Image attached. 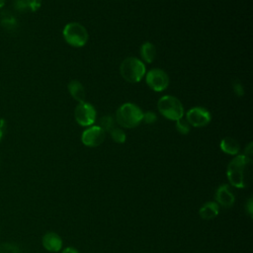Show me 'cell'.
<instances>
[{"instance_id": "1", "label": "cell", "mask_w": 253, "mask_h": 253, "mask_svg": "<svg viewBox=\"0 0 253 253\" xmlns=\"http://www.w3.org/2000/svg\"><path fill=\"white\" fill-rule=\"evenodd\" d=\"M251 164V159L245 155H237L227 166L226 174L229 183L235 188H245V172L247 167Z\"/></svg>"}, {"instance_id": "2", "label": "cell", "mask_w": 253, "mask_h": 253, "mask_svg": "<svg viewBox=\"0 0 253 253\" xmlns=\"http://www.w3.org/2000/svg\"><path fill=\"white\" fill-rule=\"evenodd\" d=\"M116 117L118 123L122 126L131 128L139 125V123L142 121L143 113L136 105L126 103L117 110Z\"/></svg>"}, {"instance_id": "3", "label": "cell", "mask_w": 253, "mask_h": 253, "mask_svg": "<svg viewBox=\"0 0 253 253\" xmlns=\"http://www.w3.org/2000/svg\"><path fill=\"white\" fill-rule=\"evenodd\" d=\"M120 72L127 82L136 83L142 79L145 73V66L141 60L135 57H127L122 62Z\"/></svg>"}, {"instance_id": "4", "label": "cell", "mask_w": 253, "mask_h": 253, "mask_svg": "<svg viewBox=\"0 0 253 253\" xmlns=\"http://www.w3.org/2000/svg\"><path fill=\"white\" fill-rule=\"evenodd\" d=\"M160 114L172 121H177L183 118L184 109L182 103L174 96L166 95L160 98L157 103Z\"/></svg>"}, {"instance_id": "5", "label": "cell", "mask_w": 253, "mask_h": 253, "mask_svg": "<svg viewBox=\"0 0 253 253\" xmlns=\"http://www.w3.org/2000/svg\"><path fill=\"white\" fill-rule=\"evenodd\" d=\"M63 37L72 46H83L88 41L87 30L79 23H69L63 29Z\"/></svg>"}, {"instance_id": "6", "label": "cell", "mask_w": 253, "mask_h": 253, "mask_svg": "<svg viewBox=\"0 0 253 253\" xmlns=\"http://www.w3.org/2000/svg\"><path fill=\"white\" fill-rule=\"evenodd\" d=\"M74 116H75L76 122L79 125L87 126H91L95 123L96 111L91 104L86 103L84 101L77 105V107L75 108Z\"/></svg>"}, {"instance_id": "7", "label": "cell", "mask_w": 253, "mask_h": 253, "mask_svg": "<svg viewBox=\"0 0 253 253\" xmlns=\"http://www.w3.org/2000/svg\"><path fill=\"white\" fill-rule=\"evenodd\" d=\"M146 83L153 91L161 92L168 87L169 77L167 73L161 69H151L146 74Z\"/></svg>"}, {"instance_id": "8", "label": "cell", "mask_w": 253, "mask_h": 253, "mask_svg": "<svg viewBox=\"0 0 253 253\" xmlns=\"http://www.w3.org/2000/svg\"><path fill=\"white\" fill-rule=\"evenodd\" d=\"M186 120L193 126H205L211 122V114L202 107H195L187 112Z\"/></svg>"}, {"instance_id": "9", "label": "cell", "mask_w": 253, "mask_h": 253, "mask_svg": "<svg viewBox=\"0 0 253 253\" xmlns=\"http://www.w3.org/2000/svg\"><path fill=\"white\" fill-rule=\"evenodd\" d=\"M83 144L89 147H96L100 145L105 139V131L99 126H93L85 129L81 136Z\"/></svg>"}, {"instance_id": "10", "label": "cell", "mask_w": 253, "mask_h": 253, "mask_svg": "<svg viewBox=\"0 0 253 253\" xmlns=\"http://www.w3.org/2000/svg\"><path fill=\"white\" fill-rule=\"evenodd\" d=\"M216 204L221 205L224 208H229L234 204V195L231 192L228 185L223 184L219 186L215 192Z\"/></svg>"}, {"instance_id": "11", "label": "cell", "mask_w": 253, "mask_h": 253, "mask_svg": "<svg viewBox=\"0 0 253 253\" xmlns=\"http://www.w3.org/2000/svg\"><path fill=\"white\" fill-rule=\"evenodd\" d=\"M42 246L49 252H58L62 247V240L55 232H47L42 236Z\"/></svg>"}, {"instance_id": "12", "label": "cell", "mask_w": 253, "mask_h": 253, "mask_svg": "<svg viewBox=\"0 0 253 253\" xmlns=\"http://www.w3.org/2000/svg\"><path fill=\"white\" fill-rule=\"evenodd\" d=\"M218 205L215 202L206 203L199 211V214L203 219L211 220L218 214Z\"/></svg>"}, {"instance_id": "13", "label": "cell", "mask_w": 253, "mask_h": 253, "mask_svg": "<svg viewBox=\"0 0 253 253\" xmlns=\"http://www.w3.org/2000/svg\"><path fill=\"white\" fill-rule=\"evenodd\" d=\"M68 91H69L70 95H71L76 101H78L79 103L84 102L86 93H85L84 87L82 86V84H81L79 81H76V80L70 81L69 84H68Z\"/></svg>"}, {"instance_id": "14", "label": "cell", "mask_w": 253, "mask_h": 253, "mask_svg": "<svg viewBox=\"0 0 253 253\" xmlns=\"http://www.w3.org/2000/svg\"><path fill=\"white\" fill-rule=\"evenodd\" d=\"M220 149L230 155H235L239 151V143L232 137H224L220 141Z\"/></svg>"}, {"instance_id": "15", "label": "cell", "mask_w": 253, "mask_h": 253, "mask_svg": "<svg viewBox=\"0 0 253 253\" xmlns=\"http://www.w3.org/2000/svg\"><path fill=\"white\" fill-rule=\"evenodd\" d=\"M140 55L144 61L148 63L152 62L156 55L155 46L151 42H144L140 47Z\"/></svg>"}, {"instance_id": "16", "label": "cell", "mask_w": 253, "mask_h": 253, "mask_svg": "<svg viewBox=\"0 0 253 253\" xmlns=\"http://www.w3.org/2000/svg\"><path fill=\"white\" fill-rule=\"evenodd\" d=\"M0 24L6 30H13L17 27L16 18L9 13H2L0 17Z\"/></svg>"}, {"instance_id": "17", "label": "cell", "mask_w": 253, "mask_h": 253, "mask_svg": "<svg viewBox=\"0 0 253 253\" xmlns=\"http://www.w3.org/2000/svg\"><path fill=\"white\" fill-rule=\"evenodd\" d=\"M100 126L104 129V131H110L115 128V120L111 116H104L100 120Z\"/></svg>"}, {"instance_id": "18", "label": "cell", "mask_w": 253, "mask_h": 253, "mask_svg": "<svg viewBox=\"0 0 253 253\" xmlns=\"http://www.w3.org/2000/svg\"><path fill=\"white\" fill-rule=\"evenodd\" d=\"M111 136H112V138H113V140L114 141H116V142H118V143H123V142H125V140H126V133H125V131L123 130V129H121V128H114L113 130H111Z\"/></svg>"}, {"instance_id": "19", "label": "cell", "mask_w": 253, "mask_h": 253, "mask_svg": "<svg viewBox=\"0 0 253 253\" xmlns=\"http://www.w3.org/2000/svg\"><path fill=\"white\" fill-rule=\"evenodd\" d=\"M176 128L177 130L182 134H187L190 131V125L187 122V120H184L183 118L176 121Z\"/></svg>"}, {"instance_id": "20", "label": "cell", "mask_w": 253, "mask_h": 253, "mask_svg": "<svg viewBox=\"0 0 253 253\" xmlns=\"http://www.w3.org/2000/svg\"><path fill=\"white\" fill-rule=\"evenodd\" d=\"M14 7L17 11H21V12L27 11V10H29L28 0H15Z\"/></svg>"}, {"instance_id": "21", "label": "cell", "mask_w": 253, "mask_h": 253, "mask_svg": "<svg viewBox=\"0 0 253 253\" xmlns=\"http://www.w3.org/2000/svg\"><path fill=\"white\" fill-rule=\"evenodd\" d=\"M157 117H156V114L153 113V112H146V113H143V117H142V120L146 123V124H153L155 121H156Z\"/></svg>"}, {"instance_id": "22", "label": "cell", "mask_w": 253, "mask_h": 253, "mask_svg": "<svg viewBox=\"0 0 253 253\" xmlns=\"http://www.w3.org/2000/svg\"><path fill=\"white\" fill-rule=\"evenodd\" d=\"M232 87H233V91L234 93L237 95V96H242L244 94V91H243V86L242 84L238 81V80H235L232 84Z\"/></svg>"}, {"instance_id": "23", "label": "cell", "mask_w": 253, "mask_h": 253, "mask_svg": "<svg viewBox=\"0 0 253 253\" xmlns=\"http://www.w3.org/2000/svg\"><path fill=\"white\" fill-rule=\"evenodd\" d=\"M42 4V0H28V5H29V10L32 12H36Z\"/></svg>"}, {"instance_id": "24", "label": "cell", "mask_w": 253, "mask_h": 253, "mask_svg": "<svg viewBox=\"0 0 253 253\" xmlns=\"http://www.w3.org/2000/svg\"><path fill=\"white\" fill-rule=\"evenodd\" d=\"M6 127H7L6 121H5L4 119L0 118V141L3 139V137H4V135H5Z\"/></svg>"}, {"instance_id": "25", "label": "cell", "mask_w": 253, "mask_h": 253, "mask_svg": "<svg viewBox=\"0 0 253 253\" xmlns=\"http://www.w3.org/2000/svg\"><path fill=\"white\" fill-rule=\"evenodd\" d=\"M61 253H79V252L73 247H66L65 249H63Z\"/></svg>"}, {"instance_id": "26", "label": "cell", "mask_w": 253, "mask_h": 253, "mask_svg": "<svg viewBox=\"0 0 253 253\" xmlns=\"http://www.w3.org/2000/svg\"><path fill=\"white\" fill-rule=\"evenodd\" d=\"M252 205H253V203H252V199H250V200L248 201V203H247V210H248V213H249L251 216H252V211H253Z\"/></svg>"}, {"instance_id": "27", "label": "cell", "mask_w": 253, "mask_h": 253, "mask_svg": "<svg viewBox=\"0 0 253 253\" xmlns=\"http://www.w3.org/2000/svg\"><path fill=\"white\" fill-rule=\"evenodd\" d=\"M5 2H6V0H0V9L4 7V5H5Z\"/></svg>"}, {"instance_id": "28", "label": "cell", "mask_w": 253, "mask_h": 253, "mask_svg": "<svg viewBox=\"0 0 253 253\" xmlns=\"http://www.w3.org/2000/svg\"><path fill=\"white\" fill-rule=\"evenodd\" d=\"M0 253H1V251H0Z\"/></svg>"}]
</instances>
